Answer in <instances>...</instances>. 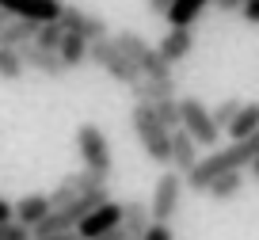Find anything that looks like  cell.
Listing matches in <instances>:
<instances>
[{
	"label": "cell",
	"instance_id": "30bf717a",
	"mask_svg": "<svg viewBox=\"0 0 259 240\" xmlns=\"http://www.w3.org/2000/svg\"><path fill=\"white\" fill-rule=\"evenodd\" d=\"M122 225V202H114V198H107L103 206H96L88 217H84L80 225H76V236L80 240H96V236H103V232H111V229H118Z\"/></svg>",
	"mask_w": 259,
	"mask_h": 240
},
{
	"label": "cell",
	"instance_id": "f1b7e54d",
	"mask_svg": "<svg viewBox=\"0 0 259 240\" xmlns=\"http://www.w3.org/2000/svg\"><path fill=\"white\" fill-rule=\"evenodd\" d=\"M213 4H218V12H225V16H229V12H240V8H244V0H213Z\"/></svg>",
	"mask_w": 259,
	"mask_h": 240
},
{
	"label": "cell",
	"instance_id": "ffe728a7",
	"mask_svg": "<svg viewBox=\"0 0 259 240\" xmlns=\"http://www.w3.org/2000/svg\"><path fill=\"white\" fill-rule=\"evenodd\" d=\"M138 72H141L145 80H176V76H171V65L156 54V46H149L145 54L138 57Z\"/></svg>",
	"mask_w": 259,
	"mask_h": 240
},
{
	"label": "cell",
	"instance_id": "ba28073f",
	"mask_svg": "<svg viewBox=\"0 0 259 240\" xmlns=\"http://www.w3.org/2000/svg\"><path fill=\"white\" fill-rule=\"evenodd\" d=\"M99 187H107V179L103 176H96V172H69V176L61 179V183L54 187V191L46 194V202H50V210H57V206H65V202H73V198H80V194H92V191H99Z\"/></svg>",
	"mask_w": 259,
	"mask_h": 240
},
{
	"label": "cell",
	"instance_id": "e0dca14e",
	"mask_svg": "<svg viewBox=\"0 0 259 240\" xmlns=\"http://www.w3.org/2000/svg\"><path fill=\"white\" fill-rule=\"evenodd\" d=\"M34 31H38V23H31V19H8V27L0 31V50H23V46H31Z\"/></svg>",
	"mask_w": 259,
	"mask_h": 240
},
{
	"label": "cell",
	"instance_id": "44dd1931",
	"mask_svg": "<svg viewBox=\"0 0 259 240\" xmlns=\"http://www.w3.org/2000/svg\"><path fill=\"white\" fill-rule=\"evenodd\" d=\"M57 57H61V65H65V69H76V65H84V61H88V42H84V38H76V34H65V38H61V46H57Z\"/></svg>",
	"mask_w": 259,
	"mask_h": 240
},
{
	"label": "cell",
	"instance_id": "836d02e7",
	"mask_svg": "<svg viewBox=\"0 0 259 240\" xmlns=\"http://www.w3.org/2000/svg\"><path fill=\"white\" fill-rule=\"evenodd\" d=\"M248 168H251V176H255V179H259V160H251Z\"/></svg>",
	"mask_w": 259,
	"mask_h": 240
},
{
	"label": "cell",
	"instance_id": "7a4b0ae2",
	"mask_svg": "<svg viewBox=\"0 0 259 240\" xmlns=\"http://www.w3.org/2000/svg\"><path fill=\"white\" fill-rule=\"evenodd\" d=\"M130 126H134V134H138L145 156L153 160V164H164V168H168V137H171V130H164L160 122H156L153 107H149V103H134V111H130Z\"/></svg>",
	"mask_w": 259,
	"mask_h": 240
},
{
	"label": "cell",
	"instance_id": "9c48e42d",
	"mask_svg": "<svg viewBox=\"0 0 259 240\" xmlns=\"http://www.w3.org/2000/svg\"><path fill=\"white\" fill-rule=\"evenodd\" d=\"M61 8V0H0V12H8L12 19H31V23H57Z\"/></svg>",
	"mask_w": 259,
	"mask_h": 240
},
{
	"label": "cell",
	"instance_id": "83f0119b",
	"mask_svg": "<svg viewBox=\"0 0 259 240\" xmlns=\"http://www.w3.org/2000/svg\"><path fill=\"white\" fill-rule=\"evenodd\" d=\"M171 4H176V0H149V12H153V16H168Z\"/></svg>",
	"mask_w": 259,
	"mask_h": 240
},
{
	"label": "cell",
	"instance_id": "d6986e66",
	"mask_svg": "<svg viewBox=\"0 0 259 240\" xmlns=\"http://www.w3.org/2000/svg\"><path fill=\"white\" fill-rule=\"evenodd\" d=\"M240 187H244V172H225V176H218L206 187V194H210L213 202H233L236 194H240Z\"/></svg>",
	"mask_w": 259,
	"mask_h": 240
},
{
	"label": "cell",
	"instance_id": "2e32d148",
	"mask_svg": "<svg viewBox=\"0 0 259 240\" xmlns=\"http://www.w3.org/2000/svg\"><path fill=\"white\" fill-rule=\"evenodd\" d=\"M130 96L134 103H160V99H176V80H145L130 84Z\"/></svg>",
	"mask_w": 259,
	"mask_h": 240
},
{
	"label": "cell",
	"instance_id": "4fadbf2b",
	"mask_svg": "<svg viewBox=\"0 0 259 240\" xmlns=\"http://www.w3.org/2000/svg\"><path fill=\"white\" fill-rule=\"evenodd\" d=\"M191 50H194V31H191V27H171V31L160 38L156 54H160L168 65H176V61H183Z\"/></svg>",
	"mask_w": 259,
	"mask_h": 240
},
{
	"label": "cell",
	"instance_id": "5b68a950",
	"mask_svg": "<svg viewBox=\"0 0 259 240\" xmlns=\"http://www.w3.org/2000/svg\"><path fill=\"white\" fill-rule=\"evenodd\" d=\"M88 61H96L103 72H111V80H118V84H138L141 80V72L134 69V65L122 57V50L114 46V38L107 34V38H96V42H88Z\"/></svg>",
	"mask_w": 259,
	"mask_h": 240
},
{
	"label": "cell",
	"instance_id": "3957f363",
	"mask_svg": "<svg viewBox=\"0 0 259 240\" xmlns=\"http://www.w3.org/2000/svg\"><path fill=\"white\" fill-rule=\"evenodd\" d=\"M179 130H183L194 145H202V149H218V141H221V130L213 126L210 107H206L202 99H194V96L179 99Z\"/></svg>",
	"mask_w": 259,
	"mask_h": 240
},
{
	"label": "cell",
	"instance_id": "4dcf8cb0",
	"mask_svg": "<svg viewBox=\"0 0 259 240\" xmlns=\"http://www.w3.org/2000/svg\"><path fill=\"white\" fill-rule=\"evenodd\" d=\"M4 221H12V202L8 198H0V225Z\"/></svg>",
	"mask_w": 259,
	"mask_h": 240
},
{
	"label": "cell",
	"instance_id": "d6a6232c",
	"mask_svg": "<svg viewBox=\"0 0 259 240\" xmlns=\"http://www.w3.org/2000/svg\"><path fill=\"white\" fill-rule=\"evenodd\" d=\"M8 19H12L8 12H0V31H4V27H8Z\"/></svg>",
	"mask_w": 259,
	"mask_h": 240
},
{
	"label": "cell",
	"instance_id": "277c9868",
	"mask_svg": "<svg viewBox=\"0 0 259 240\" xmlns=\"http://www.w3.org/2000/svg\"><path fill=\"white\" fill-rule=\"evenodd\" d=\"M76 152H80V164L88 172H96V176H111V141H107V134L96 126V122H80L76 126Z\"/></svg>",
	"mask_w": 259,
	"mask_h": 240
},
{
	"label": "cell",
	"instance_id": "603a6c76",
	"mask_svg": "<svg viewBox=\"0 0 259 240\" xmlns=\"http://www.w3.org/2000/svg\"><path fill=\"white\" fill-rule=\"evenodd\" d=\"M240 107H244V99H236V96L221 99V103H218V107H213V111H210L213 126H218V130H229V122L236 118V111H240Z\"/></svg>",
	"mask_w": 259,
	"mask_h": 240
},
{
	"label": "cell",
	"instance_id": "7402d4cb",
	"mask_svg": "<svg viewBox=\"0 0 259 240\" xmlns=\"http://www.w3.org/2000/svg\"><path fill=\"white\" fill-rule=\"evenodd\" d=\"M61 38H65L61 23H38V31H34V42H31V46H34V50H46V54H57Z\"/></svg>",
	"mask_w": 259,
	"mask_h": 240
},
{
	"label": "cell",
	"instance_id": "8fae6325",
	"mask_svg": "<svg viewBox=\"0 0 259 240\" xmlns=\"http://www.w3.org/2000/svg\"><path fill=\"white\" fill-rule=\"evenodd\" d=\"M194 164H198V145H194L183 130H171V137H168V168L176 172V176H187Z\"/></svg>",
	"mask_w": 259,
	"mask_h": 240
},
{
	"label": "cell",
	"instance_id": "d4e9b609",
	"mask_svg": "<svg viewBox=\"0 0 259 240\" xmlns=\"http://www.w3.org/2000/svg\"><path fill=\"white\" fill-rule=\"evenodd\" d=\"M23 61L16 50H0V80H23Z\"/></svg>",
	"mask_w": 259,
	"mask_h": 240
},
{
	"label": "cell",
	"instance_id": "cb8c5ba5",
	"mask_svg": "<svg viewBox=\"0 0 259 240\" xmlns=\"http://www.w3.org/2000/svg\"><path fill=\"white\" fill-rule=\"evenodd\" d=\"M164 130H179V99H160V103H149Z\"/></svg>",
	"mask_w": 259,
	"mask_h": 240
},
{
	"label": "cell",
	"instance_id": "f546056e",
	"mask_svg": "<svg viewBox=\"0 0 259 240\" xmlns=\"http://www.w3.org/2000/svg\"><path fill=\"white\" fill-rule=\"evenodd\" d=\"M31 240H80L76 232H54V236H31Z\"/></svg>",
	"mask_w": 259,
	"mask_h": 240
},
{
	"label": "cell",
	"instance_id": "52a82bcc",
	"mask_svg": "<svg viewBox=\"0 0 259 240\" xmlns=\"http://www.w3.org/2000/svg\"><path fill=\"white\" fill-rule=\"evenodd\" d=\"M61 31L65 34H76V38H84V42H96V38H107V19L103 16H96V12H84V8H76V4H65L61 8Z\"/></svg>",
	"mask_w": 259,
	"mask_h": 240
},
{
	"label": "cell",
	"instance_id": "4316f807",
	"mask_svg": "<svg viewBox=\"0 0 259 240\" xmlns=\"http://www.w3.org/2000/svg\"><path fill=\"white\" fill-rule=\"evenodd\" d=\"M240 16L248 19V23H259V0H244V8H240Z\"/></svg>",
	"mask_w": 259,
	"mask_h": 240
},
{
	"label": "cell",
	"instance_id": "7c38bea8",
	"mask_svg": "<svg viewBox=\"0 0 259 240\" xmlns=\"http://www.w3.org/2000/svg\"><path fill=\"white\" fill-rule=\"evenodd\" d=\"M46 214H50V202H46V194H38V191L23 194L19 202H12V221H16L19 229H27V232H31Z\"/></svg>",
	"mask_w": 259,
	"mask_h": 240
},
{
	"label": "cell",
	"instance_id": "6da1fadb",
	"mask_svg": "<svg viewBox=\"0 0 259 240\" xmlns=\"http://www.w3.org/2000/svg\"><path fill=\"white\" fill-rule=\"evenodd\" d=\"M251 160H259V130L251 137H244V141H229V145H221V149H213L210 156H198V164L183 176V183L202 194L218 176H225V172H244Z\"/></svg>",
	"mask_w": 259,
	"mask_h": 240
},
{
	"label": "cell",
	"instance_id": "484cf974",
	"mask_svg": "<svg viewBox=\"0 0 259 240\" xmlns=\"http://www.w3.org/2000/svg\"><path fill=\"white\" fill-rule=\"evenodd\" d=\"M141 240H171V225H149V232Z\"/></svg>",
	"mask_w": 259,
	"mask_h": 240
},
{
	"label": "cell",
	"instance_id": "1f68e13d",
	"mask_svg": "<svg viewBox=\"0 0 259 240\" xmlns=\"http://www.w3.org/2000/svg\"><path fill=\"white\" fill-rule=\"evenodd\" d=\"M96 240H130V236H126V232H122V225H118V229L103 232V236H96Z\"/></svg>",
	"mask_w": 259,
	"mask_h": 240
},
{
	"label": "cell",
	"instance_id": "8992f818",
	"mask_svg": "<svg viewBox=\"0 0 259 240\" xmlns=\"http://www.w3.org/2000/svg\"><path fill=\"white\" fill-rule=\"evenodd\" d=\"M179 198H183V176H176V172H160V179H156L153 187V202H149V217H153V225H171V217H176L179 210Z\"/></svg>",
	"mask_w": 259,
	"mask_h": 240
},
{
	"label": "cell",
	"instance_id": "ac0fdd59",
	"mask_svg": "<svg viewBox=\"0 0 259 240\" xmlns=\"http://www.w3.org/2000/svg\"><path fill=\"white\" fill-rule=\"evenodd\" d=\"M259 130V103H244L240 111H236V118L229 122V137L233 141H244V137H251Z\"/></svg>",
	"mask_w": 259,
	"mask_h": 240
},
{
	"label": "cell",
	"instance_id": "5bb4252c",
	"mask_svg": "<svg viewBox=\"0 0 259 240\" xmlns=\"http://www.w3.org/2000/svg\"><path fill=\"white\" fill-rule=\"evenodd\" d=\"M19 54V61H23V69H31V72H42V76H50V80H57V76H65V65H61V57L57 54H46V50H34V46H23V50H16Z\"/></svg>",
	"mask_w": 259,
	"mask_h": 240
},
{
	"label": "cell",
	"instance_id": "9a60e30c",
	"mask_svg": "<svg viewBox=\"0 0 259 240\" xmlns=\"http://www.w3.org/2000/svg\"><path fill=\"white\" fill-rule=\"evenodd\" d=\"M149 225H153V217H149V206L138 198L122 202V232H126L130 240H141L149 232Z\"/></svg>",
	"mask_w": 259,
	"mask_h": 240
}]
</instances>
